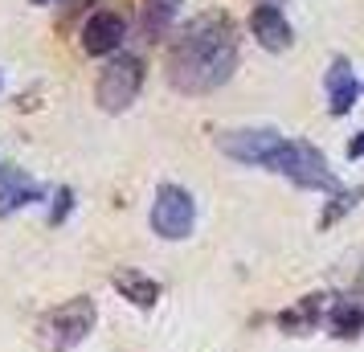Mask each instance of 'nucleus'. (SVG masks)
<instances>
[{"label": "nucleus", "mask_w": 364, "mask_h": 352, "mask_svg": "<svg viewBox=\"0 0 364 352\" xmlns=\"http://www.w3.org/2000/svg\"><path fill=\"white\" fill-rule=\"evenodd\" d=\"M237 66V29L225 13H205L168 46V82L181 95H209Z\"/></svg>", "instance_id": "1"}, {"label": "nucleus", "mask_w": 364, "mask_h": 352, "mask_svg": "<svg viewBox=\"0 0 364 352\" xmlns=\"http://www.w3.org/2000/svg\"><path fill=\"white\" fill-rule=\"evenodd\" d=\"M95 319H99V311H95V299L90 295H78V299L70 303H58L53 311H46V316L37 319V348L41 352H70L78 348L86 336L95 332Z\"/></svg>", "instance_id": "2"}, {"label": "nucleus", "mask_w": 364, "mask_h": 352, "mask_svg": "<svg viewBox=\"0 0 364 352\" xmlns=\"http://www.w3.org/2000/svg\"><path fill=\"white\" fill-rule=\"evenodd\" d=\"M270 168L282 172L299 188H336V176H331L328 160L319 156V148L303 144V139H282V148L274 151Z\"/></svg>", "instance_id": "3"}, {"label": "nucleus", "mask_w": 364, "mask_h": 352, "mask_svg": "<svg viewBox=\"0 0 364 352\" xmlns=\"http://www.w3.org/2000/svg\"><path fill=\"white\" fill-rule=\"evenodd\" d=\"M139 86H144V62L127 53V58H115L111 66H102L99 82H95V99H99L102 111L119 115V111H127L135 102Z\"/></svg>", "instance_id": "4"}, {"label": "nucleus", "mask_w": 364, "mask_h": 352, "mask_svg": "<svg viewBox=\"0 0 364 352\" xmlns=\"http://www.w3.org/2000/svg\"><path fill=\"white\" fill-rule=\"evenodd\" d=\"M193 225H197V201H193V193L181 185H164L156 193V205H151V230L160 238L181 242V238L193 234Z\"/></svg>", "instance_id": "5"}, {"label": "nucleus", "mask_w": 364, "mask_h": 352, "mask_svg": "<svg viewBox=\"0 0 364 352\" xmlns=\"http://www.w3.org/2000/svg\"><path fill=\"white\" fill-rule=\"evenodd\" d=\"M217 148L225 151L230 160L270 168L274 151L282 148V135L279 132H225V135H217Z\"/></svg>", "instance_id": "6"}, {"label": "nucleus", "mask_w": 364, "mask_h": 352, "mask_svg": "<svg viewBox=\"0 0 364 352\" xmlns=\"http://www.w3.org/2000/svg\"><path fill=\"white\" fill-rule=\"evenodd\" d=\"M37 197H41V185H37L29 172H21V168H13V164L0 168V218L25 209V205L37 201Z\"/></svg>", "instance_id": "7"}, {"label": "nucleus", "mask_w": 364, "mask_h": 352, "mask_svg": "<svg viewBox=\"0 0 364 352\" xmlns=\"http://www.w3.org/2000/svg\"><path fill=\"white\" fill-rule=\"evenodd\" d=\"M123 37H127L123 17H115V13H95V17L86 21V29H82V50L95 53V58H102V53L119 50Z\"/></svg>", "instance_id": "8"}, {"label": "nucleus", "mask_w": 364, "mask_h": 352, "mask_svg": "<svg viewBox=\"0 0 364 352\" xmlns=\"http://www.w3.org/2000/svg\"><path fill=\"white\" fill-rule=\"evenodd\" d=\"M250 29H254V37L262 41L266 50H287L291 41H295V29L287 25V17L279 13V4H258L254 9V17H250Z\"/></svg>", "instance_id": "9"}, {"label": "nucleus", "mask_w": 364, "mask_h": 352, "mask_svg": "<svg viewBox=\"0 0 364 352\" xmlns=\"http://www.w3.org/2000/svg\"><path fill=\"white\" fill-rule=\"evenodd\" d=\"M356 95H360V82L352 78V70H348L344 58H336L331 70H328V107H331V115H348L352 102H356Z\"/></svg>", "instance_id": "10"}, {"label": "nucleus", "mask_w": 364, "mask_h": 352, "mask_svg": "<svg viewBox=\"0 0 364 352\" xmlns=\"http://www.w3.org/2000/svg\"><path fill=\"white\" fill-rule=\"evenodd\" d=\"M115 287L123 291V299L139 303V307H156V299H160V283L148 279V274H139V270H119Z\"/></svg>", "instance_id": "11"}, {"label": "nucleus", "mask_w": 364, "mask_h": 352, "mask_svg": "<svg viewBox=\"0 0 364 352\" xmlns=\"http://www.w3.org/2000/svg\"><path fill=\"white\" fill-rule=\"evenodd\" d=\"M328 324H331V332L336 336H356V332H364V307L360 303H352V299L331 303Z\"/></svg>", "instance_id": "12"}, {"label": "nucleus", "mask_w": 364, "mask_h": 352, "mask_svg": "<svg viewBox=\"0 0 364 352\" xmlns=\"http://www.w3.org/2000/svg\"><path fill=\"white\" fill-rule=\"evenodd\" d=\"M176 9H181V0H144V25H148L151 37H160L172 25L176 17Z\"/></svg>", "instance_id": "13"}, {"label": "nucleus", "mask_w": 364, "mask_h": 352, "mask_svg": "<svg viewBox=\"0 0 364 352\" xmlns=\"http://www.w3.org/2000/svg\"><path fill=\"white\" fill-rule=\"evenodd\" d=\"M70 201H74V197H70V188H62V193H58V205H53V213H50V221H53V225H58V221L66 218Z\"/></svg>", "instance_id": "14"}, {"label": "nucleus", "mask_w": 364, "mask_h": 352, "mask_svg": "<svg viewBox=\"0 0 364 352\" xmlns=\"http://www.w3.org/2000/svg\"><path fill=\"white\" fill-rule=\"evenodd\" d=\"M348 156H352V160H356V156H364V135H360V139H352V144H348Z\"/></svg>", "instance_id": "15"}, {"label": "nucleus", "mask_w": 364, "mask_h": 352, "mask_svg": "<svg viewBox=\"0 0 364 352\" xmlns=\"http://www.w3.org/2000/svg\"><path fill=\"white\" fill-rule=\"evenodd\" d=\"M86 4H95V0H74V9H86Z\"/></svg>", "instance_id": "16"}, {"label": "nucleus", "mask_w": 364, "mask_h": 352, "mask_svg": "<svg viewBox=\"0 0 364 352\" xmlns=\"http://www.w3.org/2000/svg\"><path fill=\"white\" fill-rule=\"evenodd\" d=\"M33 4H50V0H33Z\"/></svg>", "instance_id": "17"}]
</instances>
